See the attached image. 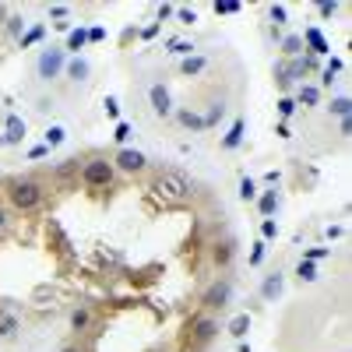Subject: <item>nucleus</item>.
Returning a JSON list of instances; mask_svg holds the SVG:
<instances>
[{
	"instance_id": "f257e3e1",
	"label": "nucleus",
	"mask_w": 352,
	"mask_h": 352,
	"mask_svg": "<svg viewBox=\"0 0 352 352\" xmlns=\"http://www.w3.org/2000/svg\"><path fill=\"white\" fill-rule=\"evenodd\" d=\"M225 296H229V285L222 282V285H215V289L208 292V306H222V303H225Z\"/></svg>"
},
{
	"instance_id": "f03ea898",
	"label": "nucleus",
	"mask_w": 352,
	"mask_h": 352,
	"mask_svg": "<svg viewBox=\"0 0 352 352\" xmlns=\"http://www.w3.org/2000/svg\"><path fill=\"white\" fill-rule=\"evenodd\" d=\"M120 166H127V169H141L144 159H141L138 151H124V155H120Z\"/></svg>"
},
{
	"instance_id": "7ed1b4c3",
	"label": "nucleus",
	"mask_w": 352,
	"mask_h": 352,
	"mask_svg": "<svg viewBox=\"0 0 352 352\" xmlns=\"http://www.w3.org/2000/svg\"><path fill=\"white\" fill-rule=\"evenodd\" d=\"M85 324H88V314H85V310H77V314H74V328H77V331H81Z\"/></svg>"
},
{
	"instance_id": "20e7f679",
	"label": "nucleus",
	"mask_w": 352,
	"mask_h": 352,
	"mask_svg": "<svg viewBox=\"0 0 352 352\" xmlns=\"http://www.w3.org/2000/svg\"><path fill=\"white\" fill-rule=\"evenodd\" d=\"M247 331V317H236V321H232V335H243Z\"/></svg>"
},
{
	"instance_id": "39448f33",
	"label": "nucleus",
	"mask_w": 352,
	"mask_h": 352,
	"mask_svg": "<svg viewBox=\"0 0 352 352\" xmlns=\"http://www.w3.org/2000/svg\"><path fill=\"white\" fill-rule=\"evenodd\" d=\"M64 352H81V349H74V345H70V349H64Z\"/></svg>"
}]
</instances>
